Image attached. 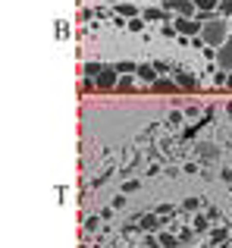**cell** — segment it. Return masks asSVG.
<instances>
[{
	"instance_id": "obj_1",
	"label": "cell",
	"mask_w": 232,
	"mask_h": 248,
	"mask_svg": "<svg viewBox=\"0 0 232 248\" xmlns=\"http://www.w3.org/2000/svg\"><path fill=\"white\" fill-rule=\"evenodd\" d=\"M201 41L223 47V44L229 41V22H226V19H220V16L207 19V22H204V29H201Z\"/></svg>"
},
{
	"instance_id": "obj_2",
	"label": "cell",
	"mask_w": 232,
	"mask_h": 248,
	"mask_svg": "<svg viewBox=\"0 0 232 248\" xmlns=\"http://www.w3.org/2000/svg\"><path fill=\"white\" fill-rule=\"evenodd\" d=\"M173 29L179 31V35H191V38H201V29H204V22L201 19H191V16H176L173 19Z\"/></svg>"
},
{
	"instance_id": "obj_3",
	"label": "cell",
	"mask_w": 232,
	"mask_h": 248,
	"mask_svg": "<svg viewBox=\"0 0 232 248\" xmlns=\"http://www.w3.org/2000/svg\"><path fill=\"white\" fill-rule=\"evenodd\" d=\"M166 13H176V16H191L195 13V0H163Z\"/></svg>"
},
{
	"instance_id": "obj_4",
	"label": "cell",
	"mask_w": 232,
	"mask_h": 248,
	"mask_svg": "<svg viewBox=\"0 0 232 248\" xmlns=\"http://www.w3.org/2000/svg\"><path fill=\"white\" fill-rule=\"evenodd\" d=\"M217 66L226 69V73H232V38L223 44V47H217Z\"/></svg>"
},
{
	"instance_id": "obj_5",
	"label": "cell",
	"mask_w": 232,
	"mask_h": 248,
	"mask_svg": "<svg viewBox=\"0 0 232 248\" xmlns=\"http://www.w3.org/2000/svg\"><path fill=\"white\" fill-rule=\"evenodd\" d=\"M119 85V73L116 66H104V73L98 76V88H116Z\"/></svg>"
},
{
	"instance_id": "obj_6",
	"label": "cell",
	"mask_w": 232,
	"mask_h": 248,
	"mask_svg": "<svg viewBox=\"0 0 232 248\" xmlns=\"http://www.w3.org/2000/svg\"><path fill=\"white\" fill-rule=\"evenodd\" d=\"M135 73H138V79H145V82H151V85L157 82V66H151V63H141Z\"/></svg>"
},
{
	"instance_id": "obj_7",
	"label": "cell",
	"mask_w": 232,
	"mask_h": 248,
	"mask_svg": "<svg viewBox=\"0 0 232 248\" xmlns=\"http://www.w3.org/2000/svg\"><path fill=\"white\" fill-rule=\"evenodd\" d=\"M151 88H154V91H160V94H163V91H166V94H176L179 85H176V82H170V79H157V82L151 85Z\"/></svg>"
},
{
	"instance_id": "obj_8",
	"label": "cell",
	"mask_w": 232,
	"mask_h": 248,
	"mask_svg": "<svg viewBox=\"0 0 232 248\" xmlns=\"http://www.w3.org/2000/svg\"><path fill=\"white\" fill-rule=\"evenodd\" d=\"M198 154H201L204 160H217V157H220V151H217L210 141H201V145H198Z\"/></svg>"
},
{
	"instance_id": "obj_9",
	"label": "cell",
	"mask_w": 232,
	"mask_h": 248,
	"mask_svg": "<svg viewBox=\"0 0 232 248\" xmlns=\"http://www.w3.org/2000/svg\"><path fill=\"white\" fill-rule=\"evenodd\" d=\"M220 6V0H195V10L198 13H214Z\"/></svg>"
},
{
	"instance_id": "obj_10",
	"label": "cell",
	"mask_w": 232,
	"mask_h": 248,
	"mask_svg": "<svg viewBox=\"0 0 232 248\" xmlns=\"http://www.w3.org/2000/svg\"><path fill=\"white\" fill-rule=\"evenodd\" d=\"M141 226H145V230H157V217H154V214H145V217H141Z\"/></svg>"
},
{
	"instance_id": "obj_11",
	"label": "cell",
	"mask_w": 232,
	"mask_h": 248,
	"mask_svg": "<svg viewBox=\"0 0 232 248\" xmlns=\"http://www.w3.org/2000/svg\"><path fill=\"white\" fill-rule=\"evenodd\" d=\"M116 10H119L122 16H135V13H138V10H135L132 3H119V6H116Z\"/></svg>"
},
{
	"instance_id": "obj_12",
	"label": "cell",
	"mask_w": 232,
	"mask_h": 248,
	"mask_svg": "<svg viewBox=\"0 0 232 248\" xmlns=\"http://www.w3.org/2000/svg\"><path fill=\"white\" fill-rule=\"evenodd\" d=\"M101 73H104V66H98V63H91V66H85V76H94V79H98Z\"/></svg>"
},
{
	"instance_id": "obj_13",
	"label": "cell",
	"mask_w": 232,
	"mask_h": 248,
	"mask_svg": "<svg viewBox=\"0 0 232 248\" xmlns=\"http://www.w3.org/2000/svg\"><path fill=\"white\" fill-rule=\"evenodd\" d=\"M220 16H232V0H220Z\"/></svg>"
},
{
	"instance_id": "obj_14",
	"label": "cell",
	"mask_w": 232,
	"mask_h": 248,
	"mask_svg": "<svg viewBox=\"0 0 232 248\" xmlns=\"http://www.w3.org/2000/svg\"><path fill=\"white\" fill-rule=\"evenodd\" d=\"M179 82H182V85H185V88H191V91H195V88H198V82H195V79H191V76H179Z\"/></svg>"
},
{
	"instance_id": "obj_15",
	"label": "cell",
	"mask_w": 232,
	"mask_h": 248,
	"mask_svg": "<svg viewBox=\"0 0 232 248\" xmlns=\"http://www.w3.org/2000/svg\"><path fill=\"white\" fill-rule=\"evenodd\" d=\"M129 88H132V79H129V76H122L119 85H116V91H129Z\"/></svg>"
},
{
	"instance_id": "obj_16",
	"label": "cell",
	"mask_w": 232,
	"mask_h": 248,
	"mask_svg": "<svg viewBox=\"0 0 232 248\" xmlns=\"http://www.w3.org/2000/svg\"><path fill=\"white\" fill-rule=\"evenodd\" d=\"M145 16H147V19H166V10H147Z\"/></svg>"
},
{
	"instance_id": "obj_17",
	"label": "cell",
	"mask_w": 232,
	"mask_h": 248,
	"mask_svg": "<svg viewBox=\"0 0 232 248\" xmlns=\"http://www.w3.org/2000/svg\"><path fill=\"white\" fill-rule=\"evenodd\" d=\"M132 69H138V66H132V63H116V73H132Z\"/></svg>"
},
{
	"instance_id": "obj_18",
	"label": "cell",
	"mask_w": 232,
	"mask_h": 248,
	"mask_svg": "<svg viewBox=\"0 0 232 248\" xmlns=\"http://www.w3.org/2000/svg\"><path fill=\"white\" fill-rule=\"evenodd\" d=\"M85 230H88V232L98 230V217H88V220H85Z\"/></svg>"
},
{
	"instance_id": "obj_19",
	"label": "cell",
	"mask_w": 232,
	"mask_h": 248,
	"mask_svg": "<svg viewBox=\"0 0 232 248\" xmlns=\"http://www.w3.org/2000/svg\"><path fill=\"white\" fill-rule=\"evenodd\" d=\"M160 242H163L166 248H176V245H179V242H176V239H173V236H160Z\"/></svg>"
},
{
	"instance_id": "obj_20",
	"label": "cell",
	"mask_w": 232,
	"mask_h": 248,
	"mask_svg": "<svg viewBox=\"0 0 232 248\" xmlns=\"http://www.w3.org/2000/svg\"><path fill=\"white\" fill-rule=\"evenodd\" d=\"M141 25H145V19H132V22H129V29H132V31H138Z\"/></svg>"
},
{
	"instance_id": "obj_21",
	"label": "cell",
	"mask_w": 232,
	"mask_h": 248,
	"mask_svg": "<svg viewBox=\"0 0 232 248\" xmlns=\"http://www.w3.org/2000/svg\"><path fill=\"white\" fill-rule=\"evenodd\" d=\"M226 85H229V88H232V73H229V79H226Z\"/></svg>"
},
{
	"instance_id": "obj_22",
	"label": "cell",
	"mask_w": 232,
	"mask_h": 248,
	"mask_svg": "<svg viewBox=\"0 0 232 248\" xmlns=\"http://www.w3.org/2000/svg\"><path fill=\"white\" fill-rule=\"evenodd\" d=\"M229 31H232V22H229Z\"/></svg>"
}]
</instances>
